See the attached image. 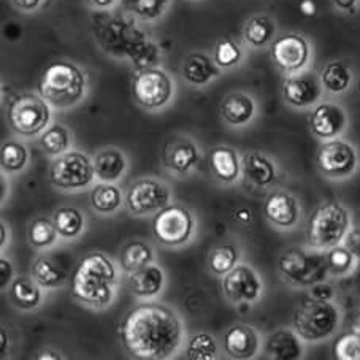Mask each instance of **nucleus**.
I'll use <instances>...</instances> for the list:
<instances>
[{
	"instance_id": "obj_1",
	"label": "nucleus",
	"mask_w": 360,
	"mask_h": 360,
	"mask_svg": "<svg viewBox=\"0 0 360 360\" xmlns=\"http://www.w3.org/2000/svg\"><path fill=\"white\" fill-rule=\"evenodd\" d=\"M120 335L132 356L160 360L172 357L181 347L184 328L175 309L162 303H143L126 314Z\"/></svg>"
},
{
	"instance_id": "obj_2",
	"label": "nucleus",
	"mask_w": 360,
	"mask_h": 360,
	"mask_svg": "<svg viewBox=\"0 0 360 360\" xmlns=\"http://www.w3.org/2000/svg\"><path fill=\"white\" fill-rule=\"evenodd\" d=\"M117 270L113 260L101 251L79 260L72 275L70 290L78 302L102 309L111 305L116 295Z\"/></svg>"
},
{
	"instance_id": "obj_3",
	"label": "nucleus",
	"mask_w": 360,
	"mask_h": 360,
	"mask_svg": "<svg viewBox=\"0 0 360 360\" xmlns=\"http://www.w3.org/2000/svg\"><path fill=\"white\" fill-rule=\"evenodd\" d=\"M39 94L54 108L75 107L86 94V75L73 62H51L39 78Z\"/></svg>"
},
{
	"instance_id": "obj_4",
	"label": "nucleus",
	"mask_w": 360,
	"mask_h": 360,
	"mask_svg": "<svg viewBox=\"0 0 360 360\" xmlns=\"http://www.w3.org/2000/svg\"><path fill=\"white\" fill-rule=\"evenodd\" d=\"M351 218L347 210L338 202H326L319 205L309 216L307 238L314 250H330L341 245L347 237Z\"/></svg>"
},
{
	"instance_id": "obj_5",
	"label": "nucleus",
	"mask_w": 360,
	"mask_h": 360,
	"mask_svg": "<svg viewBox=\"0 0 360 360\" xmlns=\"http://www.w3.org/2000/svg\"><path fill=\"white\" fill-rule=\"evenodd\" d=\"M294 330L303 341H321L330 337L340 324V311L330 300L308 297L294 313Z\"/></svg>"
},
{
	"instance_id": "obj_6",
	"label": "nucleus",
	"mask_w": 360,
	"mask_h": 360,
	"mask_svg": "<svg viewBox=\"0 0 360 360\" xmlns=\"http://www.w3.org/2000/svg\"><path fill=\"white\" fill-rule=\"evenodd\" d=\"M7 121L10 129L20 136L41 135L49 122H51V108L49 103L40 94L24 92L11 101Z\"/></svg>"
},
{
	"instance_id": "obj_7",
	"label": "nucleus",
	"mask_w": 360,
	"mask_h": 360,
	"mask_svg": "<svg viewBox=\"0 0 360 360\" xmlns=\"http://www.w3.org/2000/svg\"><path fill=\"white\" fill-rule=\"evenodd\" d=\"M278 269L285 281L290 284L303 285V288L314 285L326 281L328 275L327 254L292 248L279 257Z\"/></svg>"
},
{
	"instance_id": "obj_8",
	"label": "nucleus",
	"mask_w": 360,
	"mask_h": 360,
	"mask_svg": "<svg viewBox=\"0 0 360 360\" xmlns=\"http://www.w3.org/2000/svg\"><path fill=\"white\" fill-rule=\"evenodd\" d=\"M94 162L88 154L67 151L53 160L49 167V179L62 191H79L94 181Z\"/></svg>"
},
{
	"instance_id": "obj_9",
	"label": "nucleus",
	"mask_w": 360,
	"mask_h": 360,
	"mask_svg": "<svg viewBox=\"0 0 360 360\" xmlns=\"http://www.w3.org/2000/svg\"><path fill=\"white\" fill-rule=\"evenodd\" d=\"M195 229L194 214L181 205H169L158 211L153 221V232L159 243L176 248L188 243Z\"/></svg>"
},
{
	"instance_id": "obj_10",
	"label": "nucleus",
	"mask_w": 360,
	"mask_h": 360,
	"mask_svg": "<svg viewBox=\"0 0 360 360\" xmlns=\"http://www.w3.org/2000/svg\"><path fill=\"white\" fill-rule=\"evenodd\" d=\"M135 102L146 110L165 107L173 97V82L160 68H143L132 82Z\"/></svg>"
},
{
	"instance_id": "obj_11",
	"label": "nucleus",
	"mask_w": 360,
	"mask_h": 360,
	"mask_svg": "<svg viewBox=\"0 0 360 360\" xmlns=\"http://www.w3.org/2000/svg\"><path fill=\"white\" fill-rule=\"evenodd\" d=\"M172 202L169 184L156 178H141L130 184L126 195V207L134 216L158 213Z\"/></svg>"
},
{
	"instance_id": "obj_12",
	"label": "nucleus",
	"mask_w": 360,
	"mask_h": 360,
	"mask_svg": "<svg viewBox=\"0 0 360 360\" xmlns=\"http://www.w3.org/2000/svg\"><path fill=\"white\" fill-rule=\"evenodd\" d=\"M316 162L324 176L343 179L356 172L357 153L352 145L343 140H328L324 145H321Z\"/></svg>"
},
{
	"instance_id": "obj_13",
	"label": "nucleus",
	"mask_w": 360,
	"mask_h": 360,
	"mask_svg": "<svg viewBox=\"0 0 360 360\" xmlns=\"http://www.w3.org/2000/svg\"><path fill=\"white\" fill-rule=\"evenodd\" d=\"M222 290L232 303H252L262 294V281L250 265H235L222 278Z\"/></svg>"
},
{
	"instance_id": "obj_14",
	"label": "nucleus",
	"mask_w": 360,
	"mask_h": 360,
	"mask_svg": "<svg viewBox=\"0 0 360 360\" xmlns=\"http://www.w3.org/2000/svg\"><path fill=\"white\" fill-rule=\"evenodd\" d=\"M270 56L283 72L297 73L308 64L309 45L299 34H285L271 43Z\"/></svg>"
},
{
	"instance_id": "obj_15",
	"label": "nucleus",
	"mask_w": 360,
	"mask_h": 360,
	"mask_svg": "<svg viewBox=\"0 0 360 360\" xmlns=\"http://www.w3.org/2000/svg\"><path fill=\"white\" fill-rule=\"evenodd\" d=\"M322 83L313 72L290 73L283 83V98L295 108L311 107L319 101Z\"/></svg>"
},
{
	"instance_id": "obj_16",
	"label": "nucleus",
	"mask_w": 360,
	"mask_h": 360,
	"mask_svg": "<svg viewBox=\"0 0 360 360\" xmlns=\"http://www.w3.org/2000/svg\"><path fill=\"white\" fill-rule=\"evenodd\" d=\"M346 111L337 103H319L309 115V129L318 139H337L346 129Z\"/></svg>"
},
{
	"instance_id": "obj_17",
	"label": "nucleus",
	"mask_w": 360,
	"mask_h": 360,
	"mask_svg": "<svg viewBox=\"0 0 360 360\" xmlns=\"http://www.w3.org/2000/svg\"><path fill=\"white\" fill-rule=\"evenodd\" d=\"M265 218L269 219L273 226L281 229H290L299 222L300 208L299 202L289 192L276 191L266 197L264 205Z\"/></svg>"
},
{
	"instance_id": "obj_18",
	"label": "nucleus",
	"mask_w": 360,
	"mask_h": 360,
	"mask_svg": "<svg viewBox=\"0 0 360 360\" xmlns=\"http://www.w3.org/2000/svg\"><path fill=\"white\" fill-rule=\"evenodd\" d=\"M198 162V148L188 136L167 141L164 148V165L176 175H186Z\"/></svg>"
},
{
	"instance_id": "obj_19",
	"label": "nucleus",
	"mask_w": 360,
	"mask_h": 360,
	"mask_svg": "<svg viewBox=\"0 0 360 360\" xmlns=\"http://www.w3.org/2000/svg\"><path fill=\"white\" fill-rule=\"evenodd\" d=\"M224 351L229 357L246 360L259 352V335L251 326L235 324L224 333Z\"/></svg>"
},
{
	"instance_id": "obj_20",
	"label": "nucleus",
	"mask_w": 360,
	"mask_h": 360,
	"mask_svg": "<svg viewBox=\"0 0 360 360\" xmlns=\"http://www.w3.org/2000/svg\"><path fill=\"white\" fill-rule=\"evenodd\" d=\"M165 284L164 270L150 264L140 270L127 273V289L139 299H153L162 292Z\"/></svg>"
},
{
	"instance_id": "obj_21",
	"label": "nucleus",
	"mask_w": 360,
	"mask_h": 360,
	"mask_svg": "<svg viewBox=\"0 0 360 360\" xmlns=\"http://www.w3.org/2000/svg\"><path fill=\"white\" fill-rule=\"evenodd\" d=\"M92 162H94L96 178L103 183L117 181L127 170V160L124 153L111 146L98 150L92 158Z\"/></svg>"
},
{
	"instance_id": "obj_22",
	"label": "nucleus",
	"mask_w": 360,
	"mask_h": 360,
	"mask_svg": "<svg viewBox=\"0 0 360 360\" xmlns=\"http://www.w3.org/2000/svg\"><path fill=\"white\" fill-rule=\"evenodd\" d=\"M210 170L222 183H235L241 173V160L237 151L229 146H218L210 153Z\"/></svg>"
},
{
	"instance_id": "obj_23",
	"label": "nucleus",
	"mask_w": 360,
	"mask_h": 360,
	"mask_svg": "<svg viewBox=\"0 0 360 360\" xmlns=\"http://www.w3.org/2000/svg\"><path fill=\"white\" fill-rule=\"evenodd\" d=\"M300 337L295 330L289 328H279L273 332L265 343V352L270 359L275 360H297L302 357L303 347Z\"/></svg>"
},
{
	"instance_id": "obj_24",
	"label": "nucleus",
	"mask_w": 360,
	"mask_h": 360,
	"mask_svg": "<svg viewBox=\"0 0 360 360\" xmlns=\"http://www.w3.org/2000/svg\"><path fill=\"white\" fill-rule=\"evenodd\" d=\"M241 172L257 188H269L276 179V167L259 151L246 153L241 159Z\"/></svg>"
},
{
	"instance_id": "obj_25",
	"label": "nucleus",
	"mask_w": 360,
	"mask_h": 360,
	"mask_svg": "<svg viewBox=\"0 0 360 360\" xmlns=\"http://www.w3.org/2000/svg\"><path fill=\"white\" fill-rule=\"evenodd\" d=\"M221 115L229 126L241 127L256 115V102L245 92H232L222 101Z\"/></svg>"
},
{
	"instance_id": "obj_26",
	"label": "nucleus",
	"mask_w": 360,
	"mask_h": 360,
	"mask_svg": "<svg viewBox=\"0 0 360 360\" xmlns=\"http://www.w3.org/2000/svg\"><path fill=\"white\" fill-rule=\"evenodd\" d=\"M41 285L35 281L34 276H18L10 284L8 299L11 305L30 311L40 307L43 300Z\"/></svg>"
},
{
	"instance_id": "obj_27",
	"label": "nucleus",
	"mask_w": 360,
	"mask_h": 360,
	"mask_svg": "<svg viewBox=\"0 0 360 360\" xmlns=\"http://www.w3.org/2000/svg\"><path fill=\"white\" fill-rule=\"evenodd\" d=\"M219 65L211 60L207 54L192 53L186 58L183 64V78L194 86H205L211 79L219 77Z\"/></svg>"
},
{
	"instance_id": "obj_28",
	"label": "nucleus",
	"mask_w": 360,
	"mask_h": 360,
	"mask_svg": "<svg viewBox=\"0 0 360 360\" xmlns=\"http://www.w3.org/2000/svg\"><path fill=\"white\" fill-rule=\"evenodd\" d=\"M56 231L59 237L73 240L83 233L86 227L84 214L78 208L73 207H62L56 211L53 216Z\"/></svg>"
},
{
	"instance_id": "obj_29",
	"label": "nucleus",
	"mask_w": 360,
	"mask_h": 360,
	"mask_svg": "<svg viewBox=\"0 0 360 360\" xmlns=\"http://www.w3.org/2000/svg\"><path fill=\"white\" fill-rule=\"evenodd\" d=\"M89 202L92 210L97 211V213L111 214L115 213L122 203L121 189L113 183L101 181V184H96L94 188H92Z\"/></svg>"
},
{
	"instance_id": "obj_30",
	"label": "nucleus",
	"mask_w": 360,
	"mask_h": 360,
	"mask_svg": "<svg viewBox=\"0 0 360 360\" xmlns=\"http://www.w3.org/2000/svg\"><path fill=\"white\" fill-rule=\"evenodd\" d=\"M154 260V251L153 248L145 243V241L134 240L122 248L120 262L121 269L126 273H132L135 270H140L143 266L153 264Z\"/></svg>"
},
{
	"instance_id": "obj_31",
	"label": "nucleus",
	"mask_w": 360,
	"mask_h": 360,
	"mask_svg": "<svg viewBox=\"0 0 360 360\" xmlns=\"http://www.w3.org/2000/svg\"><path fill=\"white\" fill-rule=\"evenodd\" d=\"M275 35V22L266 15H256L248 20L243 29V39L254 48L265 46Z\"/></svg>"
},
{
	"instance_id": "obj_32",
	"label": "nucleus",
	"mask_w": 360,
	"mask_h": 360,
	"mask_svg": "<svg viewBox=\"0 0 360 360\" xmlns=\"http://www.w3.org/2000/svg\"><path fill=\"white\" fill-rule=\"evenodd\" d=\"M351 70L340 60L328 62L321 72L322 88H326L332 94H341V92H345L351 86Z\"/></svg>"
},
{
	"instance_id": "obj_33",
	"label": "nucleus",
	"mask_w": 360,
	"mask_h": 360,
	"mask_svg": "<svg viewBox=\"0 0 360 360\" xmlns=\"http://www.w3.org/2000/svg\"><path fill=\"white\" fill-rule=\"evenodd\" d=\"M40 146L49 156L58 158L64 154L70 148V132L62 126V124H51L40 135Z\"/></svg>"
},
{
	"instance_id": "obj_34",
	"label": "nucleus",
	"mask_w": 360,
	"mask_h": 360,
	"mask_svg": "<svg viewBox=\"0 0 360 360\" xmlns=\"http://www.w3.org/2000/svg\"><path fill=\"white\" fill-rule=\"evenodd\" d=\"M32 276L43 289L60 288L65 283L67 273L56 265L53 260L46 257H39L32 265Z\"/></svg>"
},
{
	"instance_id": "obj_35",
	"label": "nucleus",
	"mask_w": 360,
	"mask_h": 360,
	"mask_svg": "<svg viewBox=\"0 0 360 360\" xmlns=\"http://www.w3.org/2000/svg\"><path fill=\"white\" fill-rule=\"evenodd\" d=\"M29 162V151L21 141H5L0 148V167L7 173H18L26 169Z\"/></svg>"
},
{
	"instance_id": "obj_36",
	"label": "nucleus",
	"mask_w": 360,
	"mask_h": 360,
	"mask_svg": "<svg viewBox=\"0 0 360 360\" xmlns=\"http://www.w3.org/2000/svg\"><path fill=\"white\" fill-rule=\"evenodd\" d=\"M238 250L233 245H219L211 250L208 254V269L218 276H224L226 273L235 269L238 264Z\"/></svg>"
},
{
	"instance_id": "obj_37",
	"label": "nucleus",
	"mask_w": 360,
	"mask_h": 360,
	"mask_svg": "<svg viewBox=\"0 0 360 360\" xmlns=\"http://www.w3.org/2000/svg\"><path fill=\"white\" fill-rule=\"evenodd\" d=\"M59 233L56 231L54 221L48 218H39L35 219L32 224L29 226L27 231V238L29 243L35 248H48L56 243Z\"/></svg>"
},
{
	"instance_id": "obj_38",
	"label": "nucleus",
	"mask_w": 360,
	"mask_h": 360,
	"mask_svg": "<svg viewBox=\"0 0 360 360\" xmlns=\"http://www.w3.org/2000/svg\"><path fill=\"white\" fill-rule=\"evenodd\" d=\"M186 352L191 360H213L218 357V341L210 333H197L189 340Z\"/></svg>"
},
{
	"instance_id": "obj_39",
	"label": "nucleus",
	"mask_w": 360,
	"mask_h": 360,
	"mask_svg": "<svg viewBox=\"0 0 360 360\" xmlns=\"http://www.w3.org/2000/svg\"><path fill=\"white\" fill-rule=\"evenodd\" d=\"M354 260L356 256L351 252L347 246H333L327 252V265H328V275L333 276H343L347 275L352 270Z\"/></svg>"
},
{
	"instance_id": "obj_40",
	"label": "nucleus",
	"mask_w": 360,
	"mask_h": 360,
	"mask_svg": "<svg viewBox=\"0 0 360 360\" xmlns=\"http://www.w3.org/2000/svg\"><path fill=\"white\" fill-rule=\"evenodd\" d=\"M170 0H126L130 13L143 21H154L165 13Z\"/></svg>"
},
{
	"instance_id": "obj_41",
	"label": "nucleus",
	"mask_w": 360,
	"mask_h": 360,
	"mask_svg": "<svg viewBox=\"0 0 360 360\" xmlns=\"http://www.w3.org/2000/svg\"><path fill=\"white\" fill-rule=\"evenodd\" d=\"M333 354L338 360H360V335L345 333L333 343Z\"/></svg>"
},
{
	"instance_id": "obj_42",
	"label": "nucleus",
	"mask_w": 360,
	"mask_h": 360,
	"mask_svg": "<svg viewBox=\"0 0 360 360\" xmlns=\"http://www.w3.org/2000/svg\"><path fill=\"white\" fill-rule=\"evenodd\" d=\"M241 48L238 43H235L231 39H224L218 43L214 49V62L221 68H231L235 67L241 60Z\"/></svg>"
},
{
	"instance_id": "obj_43",
	"label": "nucleus",
	"mask_w": 360,
	"mask_h": 360,
	"mask_svg": "<svg viewBox=\"0 0 360 360\" xmlns=\"http://www.w3.org/2000/svg\"><path fill=\"white\" fill-rule=\"evenodd\" d=\"M13 281V266L8 259H0V289L5 290Z\"/></svg>"
},
{
	"instance_id": "obj_44",
	"label": "nucleus",
	"mask_w": 360,
	"mask_h": 360,
	"mask_svg": "<svg viewBox=\"0 0 360 360\" xmlns=\"http://www.w3.org/2000/svg\"><path fill=\"white\" fill-rule=\"evenodd\" d=\"M311 288H313L311 295L316 297V299L332 300V297H333V288H332V285L324 284V281H322V283H318V284L311 285Z\"/></svg>"
},
{
	"instance_id": "obj_45",
	"label": "nucleus",
	"mask_w": 360,
	"mask_h": 360,
	"mask_svg": "<svg viewBox=\"0 0 360 360\" xmlns=\"http://www.w3.org/2000/svg\"><path fill=\"white\" fill-rule=\"evenodd\" d=\"M254 219V214L250 208H237L233 211V221L240 226H250Z\"/></svg>"
},
{
	"instance_id": "obj_46",
	"label": "nucleus",
	"mask_w": 360,
	"mask_h": 360,
	"mask_svg": "<svg viewBox=\"0 0 360 360\" xmlns=\"http://www.w3.org/2000/svg\"><path fill=\"white\" fill-rule=\"evenodd\" d=\"M299 10L303 16H314L318 13V7H316L314 0H302Z\"/></svg>"
},
{
	"instance_id": "obj_47",
	"label": "nucleus",
	"mask_w": 360,
	"mask_h": 360,
	"mask_svg": "<svg viewBox=\"0 0 360 360\" xmlns=\"http://www.w3.org/2000/svg\"><path fill=\"white\" fill-rule=\"evenodd\" d=\"M13 2L22 11H34L40 7L41 0H13Z\"/></svg>"
},
{
	"instance_id": "obj_48",
	"label": "nucleus",
	"mask_w": 360,
	"mask_h": 360,
	"mask_svg": "<svg viewBox=\"0 0 360 360\" xmlns=\"http://www.w3.org/2000/svg\"><path fill=\"white\" fill-rule=\"evenodd\" d=\"M357 0H333L335 7L343 10V11H352L354 7H356Z\"/></svg>"
},
{
	"instance_id": "obj_49",
	"label": "nucleus",
	"mask_w": 360,
	"mask_h": 360,
	"mask_svg": "<svg viewBox=\"0 0 360 360\" xmlns=\"http://www.w3.org/2000/svg\"><path fill=\"white\" fill-rule=\"evenodd\" d=\"M89 2L97 8H110V7H113L116 0H89Z\"/></svg>"
},
{
	"instance_id": "obj_50",
	"label": "nucleus",
	"mask_w": 360,
	"mask_h": 360,
	"mask_svg": "<svg viewBox=\"0 0 360 360\" xmlns=\"http://www.w3.org/2000/svg\"><path fill=\"white\" fill-rule=\"evenodd\" d=\"M39 359H53V360H56V359H60V356L56 351H51V349H46V351H43L40 356H39Z\"/></svg>"
},
{
	"instance_id": "obj_51",
	"label": "nucleus",
	"mask_w": 360,
	"mask_h": 360,
	"mask_svg": "<svg viewBox=\"0 0 360 360\" xmlns=\"http://www.w3.org/2000/svg\"><path fill=\"white\" fill-rule=\"evenodd\" d=\"M0 340H2V347H0V354H2V356H4V354L7 352V347H5V343L8 345V338L5 340V328H2V330H0Z\"/></svg>"
},
{
	"instance_id": "obj_52",
	"label": "nucleus",
	"mask_w": 360,
	"mask_h": 360,
	"mask_svg": "<svg viewBox=\"0 0 360 360\" xmlns=\"http://www.w3.org/2000/svg\"><path fill=\"white\" fill-rule=\"evenodd\" d=\"M354 332L360 335V311L356 316V321H354Z\"/></svg>"
},
{
	"instance_id": "obj_53",
	"label": "nucleus",
	"mask_w": 360,
	"mask_h": 360,
	"mask_svg": "<svg viewBox=\"0 0 360 360\" xmlns=\"http://www.w3.org/2000/svg\"><path fill=\"white\" fill-rule=\"evenodd\" d=\"M5 245V224L2 222V248Z\"/></svg>"
},
{
	"instance_id": "obj_54",
	"label": "nucleus",
	"mask_w": 360,
	"mask_h": 360,
	"mask_svg": "<svg viewBox=\"0 0 360 360\" xmlns=\"http://www.w3.org/2000/svg\"><path fill=\"white\" fill-rule=\"evenodd\" d=\"M359 231H360V222H359Z\"/></svg>"
}]
</instances>
